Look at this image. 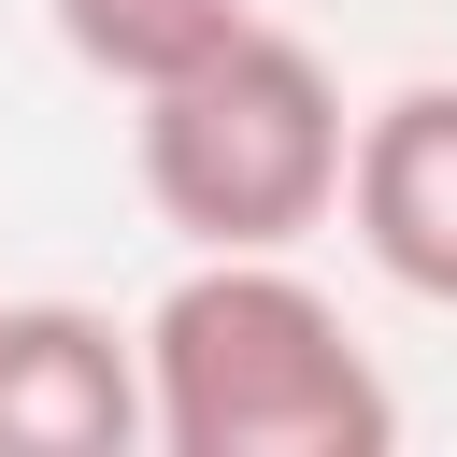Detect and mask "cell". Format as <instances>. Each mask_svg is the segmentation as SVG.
Listing matches in <instances>:
<instances>
[{
  "instance_id": "5b68a950",
  "label": "cell",
  "mask_w": 457,
  "mask_h": 457,
  "mask_svg": "<svg viewBox=\"0 0 457 457\" xmlns=\"http://www.w3.org/2000/svg\"><path fill=\"white\" fill-rule=\"evenodd\" d=\"M228 29H257V0H57V43L100 71V86H171L186 57H214Z\"/></svg>"
},
{
  "instance_id": "7a4b0ae2",
  "label": "cell",
  "mask_w": 457,
  "mask_h": 457,
  "mask_svg": "<svg viewBox=\"0 0 457 457\" xmlns=\"http://www.w3.org/2000/svg\"><path fill=\"white\" fill-rule=\"evenodd\" d=\"M129 171H143L157 228H186L200 257H286L300 228L343 214L357 114H343L328 57L257 14V29H228L214 57H186L171 86H143Z\"/></svg>"
},
{
  "instance_id": "3957f363",
  "label": "cell",
  "mask_w": 457,
  "mask_h": 457,
  "mask_svg": "<svg viewBox=\"0 0 457 457\" xmlns=\"http://www.w3.org/2000/svg\"><path fill=\"white\" fill-rule=\"evenodd\" d=\"M157 443L143 328L100 300H0V457H129Z\"/></svg>"
},
{
  "instance_id": "277c9868",
  "label": "cell",
  "mask_w": 457,
  "mask_h": 457,
  "mask_svg": "<svg viewBox=\"0 0 457 457\" xmlns=\"http://www.w3.org/2000/svg\"><path fill=\"white\" fill-rule=\"evenodd\" d=\"M343 228H357V257H371L400 300L457 314V86H400V100L357 114Z\"/></svg>"
},
{
  "instance_id": "6da1fadb",
  "label": "cell",
  "mask_w": 457,
  "mask_h": 457,
  "mask_svg": "<svg viewBox=\"0 0 457 457\" xmlns=\"http://www.w3.org/2000/svg\"><path fill=\"white\" fill-rule=\"evenodd\" d=\"M157 457H386L400 400L300 257H200L143 314Z\"/></svg>"
}]
</instances>
